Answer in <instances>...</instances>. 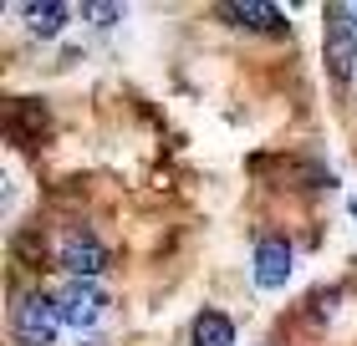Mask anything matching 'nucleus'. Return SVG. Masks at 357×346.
Returning <instances> with one entry per match:
<instances>
[{"mask_svg":"<svg viewBox=\"0 0 357 346\" xmlns=\"http://www.w3.org/2000/svg\"><path fill=\"white\" fill-rule=\"evenodd\" d=\"M10 331L21 346H56V331H61V310L52 301V290H26L10 310Z\"/></svg>","mask_w":357,"mask_h":346,"instance_id":"f257e3e1","label":"nucleus"},{"mask_svg":"<svg viewBox=\"0 0 357 346\" xmlns=\"http://www.w3.org/2000/svg\"><path fill=\"white\" fill-rule=\"evenodd\" d=\"M52 301L61 310V326H72V331H92L107 316V290L97 280H67V285L52 290Z\"/></svg>","mask_w":357,"mask_h":346,"instance_id":"f03ea898","label":"nucleus"},{"mask_svg":"<svg viewBox=\"0 0 357 346\" xmlns=\"http://www.w3.org/2000/svg\"><path fill=\"white\" fill-rule=\"evenodd\" d=\"M291 244L281 239V235H266L261 244H255V255H250V280L261 290H281L286 280H291Z\"/></svg>","mask_w":357,"mask_h":346,"instance_id":"7ed1b4c3","label":"nucleus"},{"mask_svg":"<svg viewBox=\"0 0 357 346\" xmlns=\"http://www.w3.org/2000/svg\"><path fill=\"white\" fill-rule=\"evenodd\" d=\"M56 265L67 270L72 280H97L107 270V250L92 235H67V239H61V250H56Z\"/></svg>","mask_w":357,"mask_h":346,"instance_id":"20e7f679","label":"nucleus"},{"mask_svg":"<svg viewBox=\"0 0 357 346\" xmlns=\"http://www.w3.org/2000/svg\"><path fill=\"white\" fill-rule=\"evenodd\" d=\"M220 15H225L230 26H240V31H266V36L286 31V15H281L275 0H225Z\"/></svg>","mask_w":357,"mask_h":346,"instance_id":"39448f33","label":"nucleus"},{"mask_svg":"<svg viewBox=\"0 0 357 346\" xmlns=\"http://www.w3.org/2000/svg\"><path fill=\"white\" fill-rule=\"evenodd\" d=\"M327 72H332V81H342V87L357 72V36H352L347 21H337V15H327Z\"/></svg>","mask_w":357,"mask_h":346,"instance_id":"423d86ee","label":"nucleus"},{"mask_svg":"<svg viewBox=\"0 0 357 346\" xmlns=\"http://www.w3.org/2000/svg\"><path fill=\"white\" fill-rule=\"evenodd\" d=\"M6 127H10L15 138L31 143V138H41L46 127H52V112H46L41 97H15V102L6 107Z\"/></svg>","mask_w":357,"mask_h":346,"instance_id":"0eeeda50","label":"nucleus"},{"mask_svg":"<svg viewBox=\"0 0 357 346\" xmlns=\"http://www.w3.org/2000/svg\"><path fill=\"white\" fill-rule=\"evenodd\" d=\"M67 15H72V6H61V0H26V6H21L26 31H31V36H41V41H52L56 31L67 26Z\"/></svg>","mask_w":357,"mask_h":346,"instance_id":"6e6552de","label":"nucleus"},{"mask_svg":"<svg viewBox=\"0 0 357 346\" xmlns=\"http://www.w3.org/2000/svg\"><path fill=\"white\" fill-rule=\"evenodd\" d=\"M189 346H235V321H230V310H199L189 326Z\"/></svg>","mask_w":357,"mask_h":346,"instance_id":"1a4fd4ad","label":"nucleus"},{"mask_svg":"<svg viewBox=\"0 0 357 346\" xmlns=\"http://www.w3.org/2000/svg\"><path fill=\"white\" fill-rule=\"evenodd\" d=\"M118 15H123L118 0H87V6H82V21H87V26H112Z\"/></svg>","mask_w":357,"mask_h":346,"instance_id":"9d476101","label":"nucleus"},{"mask_svg":"<svg viewBox=\"0 0 357 346\" xmlns=\"http://www.w3.org/2000/svg\"><path fill=\"white\" fill-rule=\"evenodd\" d=\"M332 15H337V21H347V26H357V0H347V6H332Z\"/></svg>","mask_w":357,"mask_h":346,"instance_id":"9b49d317","label":"nucleus"}]
</instances>
